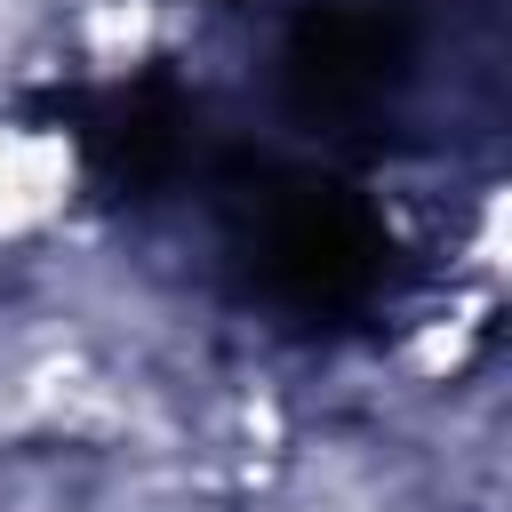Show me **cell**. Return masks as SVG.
Returning <instances> with one entry per match:
<instances>
[{
    "label": "cell",
    "mask_w": 512,
    "mask_h": 512,
    "mask_svg": "<svg viewBox=\"0 0 512 512\" xmlns=\"http://www.w3.org/2000/svg\"><path fill=\"white\" fill-rule=\"evenodd\" d=\"M232 240L248 280L296 320H360L392 280V240L376 208L304 168H240L232 176Z\"/></svg>",
    "instance_id": "1"
},
{
    "label": "cell",
    "mask_w": 512,
    "mask_h": 512,
    "mask_svg": "<svg viewBox=\"0 0 512 512\" xmlns=\"http://www.w3.org/2000/svg\"><path fill=\"white\" fill-rule=\"evenodd\" d=\"M416 24L400 0H312L280 40V96L304 128L368 136L408 88Z\"/></svg>",
    "instance_id": "2"
},
{
    "label": "cell",
    "mask_w": 512,
    "mask_h": 512,
    "mask_svg": "<svg viewBox=\"0 0 512 512\" xmlns=\"http://www.w3.org/2000/svg\"><path fill=\"white\" fill-rule=\"evenodd\" d=\"M56 112H64V128H72V144H80V160L104 192H160L200 152L192 96L168 72H144V80H120V88H80Z\"/></svg>",
    "instance_id": "3"
}]
</instances>
